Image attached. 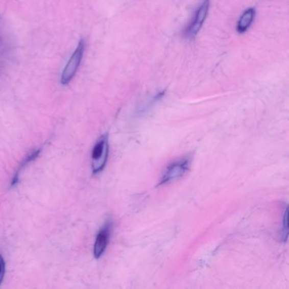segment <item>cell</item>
<instances>
[{
	"label": "cell",
	"instance_id": "obj_1",
	"mask_svg": "<svg viewBox=\"0 0 289 289\" xmlns=\"http://www.w3.org/2000/svg\"><path fill=\"white\" fill-rule=\"evenodd\" d=\"M109 155L108 135H103L95 144L92 152V167L93 174H98L105 168Z\"/></svg>",
	"mask_w": 289,
	"mask_h": 289
},
{
	"label": "cell",
	"instance_id": "obj_2",
	"mask_svg": "<svg viewBox=\"0 0 289 289\" xmlns=\"http://www.w3.org/2000/svg\"><path fill=\"white\" fill-rule=\"evenodd\" d=\"M85 51V42L81 40L78 43V47L73 53V56L68 61L67 65L65 67L61 76V83L64 85L68 84L75 77L78 68L80 66L81 61L83 60V54Z\"/></svg>",
	"mask_w": 289,
	"mask_h": 289
},
{
	"label": "cell",
	"instance_id": "obj_3",
	"mask_svg": "<svg viewBox=\"0 0 289 289\" xmlns=\"http://www.w3.org/2000/svg\"><path fill=\"white\" fill-rule=\"evenodd\" d=\"M209 9V0H205L196 11L195 19L192 20V22L190 23V25L186 28L185 37L187 39L195 38L199 33L200 29L202 28L203 24L205 22L207 15H208Z\"/></svg>",
	"mask_w": 289,
	"mask_h": 289
},
{
	"label": "cell",
	"instance_id": "obj_4",
	"mask_svg": "<svg viewBox=\"0 0 289 289\" xmlns=\"http://www.w3.org/2000/svg\"><path fill=\"white\" fill-rule=\"evenodd\" d=\"M189 165V159H184V160H180V161L173 163L172 165H169L164 172L159 185L166 184V183L179 179L188 170Z\"/></svg>",
	"mask_w": 289,
	"mask_h": 289
},
{
	"label": "cell",
	"instance_id": "obj_5",
	"mask_svg": "<svg viewBox=\"0 0 289 289\" xmlns=\"http://www.w3.org/2000/svg\"><path fill=\"white\" fill-rule=\"evenodd\" d=\"M110 222H108L105 225V227L100 230V232L98 233L96 241H95L94 247H93V254L96 259H99L102 256V254L105 253V249L107 248L109 238H110Z\"/></svg>",
	"mask_w": 289,
	"mask_h": 289
},
{
	"label": "cell",
	"instance_id": "obj_6",
	"mask_svg": "<svg viewBox=\"0 0 289 289\" xmlns=\"http://www.w3.org/2000/svg\"><path fill=\"white\" fill-rule=\"evenodd\" d=\"M255 16V10L253 8L246 10L242 16L240 17L238 22H237V30L239 33H244L249 29L251 26L253 20Z\"/></svg>",
	"mask_w": 289,
	"mask_h": 289
},
{
	"label": "cell",
	"instance_id": "obj_7",
	"mask_svg": "<svg viewBox=\"0 0 289 289\" xmlns=\"http://www.w3.org/2000/svg\"><path fill=\"white\" fill-rule=\"evenodd\" d=\"M40 150H36V151H33V153H31L30 155H28V157L26 158L25 160H23L22 164L20 165V169H19L18 172H20V170L24 168V167L27 166L29 163L32 162L33 160H35L38 155H39V154H40Z\"/></svg>",
	"mask_w": 289,
	"mask_h": 289
},
{
	"label": "cell",
	"instance_id": "obj_8",
	"mask_svg": "<svg viewBox=\"0 0 289 289\" xmlns=\"http://www.w3.org/2000/svg\"><path fill=\"white\" fill-rule=\"evenodd\" d=\"M288 222H287V209H285L284 218H283V222H282V238L284 242H286L287 239V235H288Z\"/></svg>",
	"mask_w": 289,
	"mask_h": 289
},
{
	"label": "cell",
	"instance_id": "obj_9",
	"mask_svg": "<svg viewBox=\"0 0 289 289\" xmlns=\"http://www.w3.org/2000/svg\"><path fill=\"white\" fill-rule=\"evenodd\" d=\"M5 263L2 255H0V285L2 283L3 279L5 277Z\"/></svg>",
	"mask_w": 289,
	"mask_h": 289
}]
</instances>
